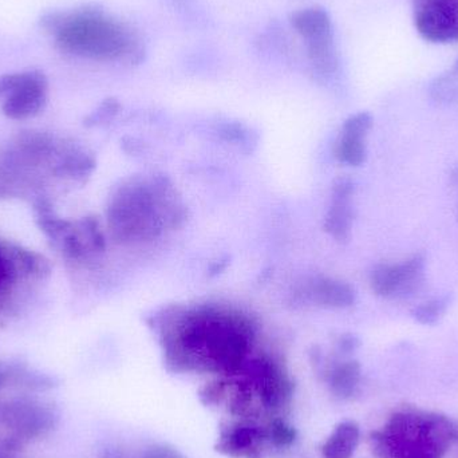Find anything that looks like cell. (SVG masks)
<instances>
[{
	"label": "cell",
	"mask_w": 458,
	"mask_h": 458,
	"mask_svg": "<svg viewBox=\"0 0 458 458\" xmlns=\"http://www.w3.org/2000/svg\"><path fill=\"white\" fill-rule=\"evenodd\" d=\"M253 338L250 318L208 306L176 312L164 333L166 358L174 368L225 374L244 368Z\"/></svg>",
	"instance_id": "1"
},
{
	"label": "cell",
	"mask_w": 458,
	"mask_h": 458,
	"mask_svg": "<svg viewBox=\"0 0 458 458\" xmlns=\"http://www.w3.org/2000/svg\"><path fill=\"white\" fill-rule=\"evenodd\" d=\"M40 26L70 55L102 62L141 59V43L134 32L97 7L46 13Z\"/></svg>",
	"instance_id": "2"
},
{
	"label": "cell",
	"mask_w": 458,
	"mask_h": 458,
	"mask_svg": "<svg viewBox=\"0 0 458 458\" xmlns=\"http://www.w3.org/2000/svg\"><path fill=\"white\" fill-rule=\"evenodd\" d=\"M110 232L118 242L156 239L185 220V209L165 179H134L121 185L107 206Z\"/></svg>",
	"instance_id": "3"
},
{
	"label": "cell",
	"mask_w": 458,
	"mask_h": 458,
	"mask_svg": "<svg viewBox=\"0 0 458 458\" xmlns=\"http://www.w3.org/2000/svg\"><path fill=\"white\" fill-rule=\"evenodd\" d=\"M59 147L51 134L21 131L0 152V199H15L31 187L32 169L53 165Z\"/></svg>",
	"instance_id": "4"
},
{
	"label": "cell",
	"mask_w": 458,
	"mask_h": 458,
	"mask_svg": "<svg viewBox=\"0 0 458 458\" xmlns=\"http://www.w3.org/2000/svg\"><path fill=\"white\" fill-rule=\"evenodd\" d=\"M291 24L306 40L307 54L314 69L323 75L333 72L336 61L330 13L319 5L303 8L291 15Z\"/></svg>",
	"instance_id": "5"
},
{
	"label": "cell",
	"mask_w": 458,
	"mask_h": 458,
	"mask_svg": "<svg viewBox=\"0 0 458 458\" xmlns=\"http://www.w3.org/2000/svg\"><path fill=\"white\" fill-rule=\"evenodd\" d=\"M427 259L417 253L400 264H379L370 274L371 290L386 299H405L421 290Z\"/></svg>",
	"instance_id": "6"
},
{
	"label": "cell",
	"mask_w": 458,
	"mask_h": 458,
	"mask_svg": "<svg viewBox=\"0 0 458 458\" xmlns=\"http://www.w3.org/2000/svg\"><path fill=\"white\" fill-rule=\"evenodd\" d=\"M413 21L422 39L437 45L458 40L457 0H413Z\"/></svg>",
	"instance_id": "7"
},
{
	"label": "cell",
	"mask_w": 458,
	"mask_h": 458,
	"mask_svg": "<svg viewBox=\"0 0 458 458\" xmlns=\"http://www.w3.org/2000/svg\"><path fill=\"white\" fill-rule=\"evenodd\" d=\"M2 419L19 443L53 429L58 422V413L53 406L43 405L37 401L15 400L3 406Z\"/></svg>",
	"instance_id": "8"
},
{
	"label": "cell",
	"mask_w": 458,
	"mask_h": 458,
	"mask_svg": "<svg viewBox=\"0 0 458 458\" xmlns=\"http://www.w3.org/2000/svg\"><path fill=\"white\" fill-rule=\"evenodd\" d=\"M48 81L42 72L31 70L29 80L5 97L2 113L8 120L24 121L35 117L47 104Z\"/></svg>",
	"instance_id": "9"
},
{
	"label": "cell",
	"mask_w": 458,
	"mask_h": 458,
	"mask_svg": "<svg viewBox=\"0 0 458 458\" xmlns=\"http://www.w3.org/2000/svg\"><path fill=\"white\" fill-rule=\"evenodd\" d=\"M250 376L267 409H280L291 397L293 385L280 365L271 358H259L250 363Z\"/></svg>",
	"instance_id": "10"
},
{
	"label": "cell",
	"mask_w": 458,
	"mask_h": 458,
	"mask_svg": "<svg viewBox=\"0 0 458 458\" xmlns=\"http://www.w3.org/2000/svg\"><path fill=\"white\" fill-rule=\"evenodd\" d=\"M373 126L370 113L360 112L344 121L341 136L335 144V157L342 164L350 166H360L368 158L366 137Z\"/></svg>",
	"instance_id": "11"
},
{
	"label": "cell",
	"mask_w": 458,
	"mask_h": 458,
	"mask_svg": "<svg viewBox=\"0 0 458 458\" xmlns=\"http://www.w3.org/2000/svg\"><path fill=\"white\" fill-rule=\"evenodd\" d=\"M58 247L70 260H85L96 253L104 252L106 240L98 220L83 217L80 222H72V228L59 242Z\"/></svg>",
	"instance_id": "12"
},
{
	"label": "cell",
	"mask_w": 458,
	"mask_h": 458,
	"mask_svg": "<svg viewBox=\"0 0 458 458\" xmlns=\"http://www.w3.org/2000/svg\"><path fill=\"white\" fill-rule=\"evenodd\" d=\"M354 182L349 177L336 180L333 187V203L325 219V229L336 242H347L354 223L352 199Z\"/></svg>",
	"instance_id": "13"
},
{
	"label": "cell",
	"mask_w": 458,
	"mask_h": 458,
	"mask_svg": "<svg viewBox=\"0 0 458 458\" xmlns=\"http://www.w3.org/2000/svg\"><path fill=\"white\" fill-rule=\"evenodd\" d=\"M299 295L311 301L315 306L325 309H347L357 301V293L352 285L330 277H318L309 284Z\"/></svg>",
	"instance_id": "14"
},
{
	"label": "cell",
	"mask_w": 458,
	"mask_h": 458,
	"mask_svg": "<svg viewBox=\"0 0 458 458\" xmlns=\"http://www.w3.org/2000/svg\"><path fill=\"white\" fill-rule=\"evenodd\" d=\"M97 161L91 153L75 145H64L51 165V174L59 179L85 182L96 171Z\"/></svg>",
	"instance_id": "15"
},
{
	"label": "cell",
	"mask_w": 458,
	"mask_h": 458,
	"mask_svg": "<svg viewBox=\"0 0 458 458\" xmlns=\"http://www.w3.org/2000/svg\"><path fill=\"white\" fill-rule=\"evenodd\" d=\"M267 438L266 430L250 424L231 428L217 445V451L234 458H259V445Z\"/></svg>",
	"instance_id": "16"
},
{
	"label": "cell",
	"mask_w": 458,
	"mask_h": 458,
	"mask_svg": "<svg viewBox=\"0 0 458 458\" xmlns=\"http://www.w3.org/2000/svg\"><path fill=\"white\" fill-rule=\"evenodd\" d=\"M32 214H34L35 225L39 231L56 245L72 225V222L56 214L53 204L46 196H37L32 200Z\"/></svg>",
	"instance_id": "17"
},
{
	"label": "cell",
	"mask_w": 458,
	"mask_h": 458,
	"mask_svg": "<svg viewBox=\"0 0 458 458\" xmlns=\"http://www.w3.org/2000/svg\"><path fill=\"white\" fill-rule=\"evenodd\" d=\"M4 250L13 263L16 274L21 272L26 276L43 280L47 279L53 272L50 260L37 250L16 244L4 245Z\"/></svg>",
	"instance_id": "18"
},
{
	"label": "cell",
	"mask_w": 458,
	"mask_h": 458,
	"mask_svg": "<svg viewBox=\"0 0 458 458\" xmlns=\"http://www.w3.org/2000/svg\"><path fill=\"white\" fill-rule=\"evenodd\" d=\"M360 430L354 421H344L334 428L322 446L323 458H352L360 444Z\"/></svg>",
	"instance_id": "19"
},
{
	"label": "cell",
	"mask_w": 458,
	"mask_h": 458,
	"mask_svg": "<svg viewBox=\"0 0 458 458\" xmlns=\"http://www.w3.org/2000/svg\"><path fill=\"white\" fill-rule=\"evenodd\" d=\"M360 381V366L357 360H346V362L339 363L331 370L330 378H328L334 394L342 398L354 394Z\"/></svg>",
	"instance_id": "20"
},
{
	"label": "cell",
	"mask_w": 458,
	"mask_h": 458,
	"mask_svg": "<svg viewBox=\"0 0 458 458\" xmlns=\"http://www.w3.org/2000/svg\"><path fill=\"white\" fill-rule=\"evenodd\" d=\"M452 295H444L440 298L425 301L411 310V318L420 325L433 326L444 317L446 310L451 306Z\"/></svg>",
	"instance_id": "21"
},
{
	"label": "cell",
	"mask_w": 458,
	"mask_h": 458,
	"mask_svg": "<svg viewBox=\"0 0 458 458\" xmlns=\"http://www.w3.org/2000/svg\"><path fill=\"white\" fill-rule=\"evenodd\" d=\"M266 436L275 446L284 448V446H290L295 441L296 430L283 420L276 419L268 425Z\"/></svg>",
	"instance_id": "22"
},
{
	"label": "cell",
	"mask_w": 458,
	"mask_h": 458,
	"mask_svg": "<svg viewBox=\"0 0 458 458\" xmlns=\"http://www.w3.org/2000/svg\"><path fill=\"white\" fill-rule=\"evenodd\" d=\"M120 110V104L114 98L105 99L93 113L83 120V125L86 128H94V126L105 125L110 120L117 115Z\"/></svg>",
	"instance_id": "23"
},
{
	"label": "cell",
	"mask_w": 458,
	"mask_h": 458,
	"mask_svg": "<svg viewBox=\"0 0 458 458\" xmlns=\"http://www.w3.org/2000/svg\"><path fill=\"white\" fill-rule=\"evenodd\" d=\"M430 94L437 102L451 104L458 99L457 83L451 77L437 78L430 86Z\"/></svg>",
	"instance_id": "24"
},
{
	"label": "cell",
	"mask_w": 458,
	"mask_h": 458,
	"mask_svg": "<svg viewBox=\"0 0 458 458\" xmlns=\"http://www.w3.org/2000/svg\"><path fill=\"white\" fill-rule=\"evenodd\" d=\"M31 72V70H30ZM30 72H13L0 77V98L4 99L11 93L21 88L30 77Z\"/></svg>",
	"instance_id": "25"
},
{
	"label": "cell",
	"mask_w": 458,
	"mask_h": 458,
	"mask_svg": "<svg viewBox=\"0 0 458 458\" xmlns=\"http://www.w3.org/2000/svg\"><path fill=\"white\" fill-rule=\"evenodd\" d=\"M16 275L18 274L5 253L4 247L0 245V293L15 280Z\"/></svg>",
	"instance_id": "26"
},
{
	"label": "cell",
	"mask_w": 458,
	"mask_h": 458,
	"mask_svg": "<svg viewBox=\"0 0 458 458\" xmlns=\"http://www.w3.org/2000/svg\"><path fill=\"white\" fill-rule=\"evenodd\" d=\"M16 368H18V365H13V363L0 362V389L4 386L5 382L13 378Z\"/></svg>",
	"instance_id": "27"
},
{
	"label": "cell",
	"mask_w": 458,
	"mask_h": 458,
	"mask_svg": "<svg viewBox=\"0 0 458 458\" xmlns=\"http://www.w3.org/2000/svg\"><path fill=\"white\" fill-rule=\"evenodd\" d=\"M145 458H182L177 452L172 451V449L160 448L153 449L152 452L148 454Z\"/></svg>",
	"instance_id": "28"
},
{
	"label": "cell",
	"mask_w": 458,
	"mask_h": 458,
	"mask_svg": "<svg viewBox=\"0 0 458 458\" xmlns=\"http://www.w3.org/2000/svg\"><path fill=\"white\" fill-rule=\"evenodd\" d=\"M454 70H456V72H458V58L456 64H454Z\"/></svg>",
	"instance_id": "29"
},
{
	"label": "cell",
	"mask_w": 458,
	"mask_h": 458,
	"mask_svg": "<svg viewBox=\"0 0 458 458\" xmlns=\"http://www.w3.org/2000/svg\"><path fill=\"white\" fill-rule=\"evenodd\" d=\"M457 2H458V0H457Z\"/></svg>",
	"instance_id": "30"
}]
</instances>
